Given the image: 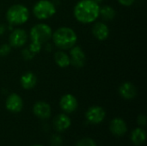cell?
<instances>
[{
  "label": "cell",
  "mask_w": 147,
  "mask_h": 146,
  "mask_svg": "<svg viewBox=\"0 0 147 146\" xmlns=\"http://www.w3.org/2000/svg\"><path fill=\"white\" fill-rule=\"evenodd\" d=\"M100 7L93 0H79L73 8V15L78 22L90 24L99 18Z\"/></svg>",
  "instance_id": "cell-1"
},
{
  "label": "cell",
  "mask_w": 147,
  "mask_h": 146,
  "mask_svg": "<svg viewBox=\"0 0 147 146\" xmlns=\"http://www.w3.org/2000/svg\"><path fill=\"white\" fill-rule=\"evenodd\" d=\"M52 42L59 50H70L78 42V34L75 30L70 27L63 26L53 31Z\"/></svg>",
  "instance_id": "cell-2"
},
{
  "label": "cell",
  "mask_w": 147,
  "mask_h": 146,
  "mask_svg": "<svg viewBox=\"0 0 147 146\" xmlns=\"http://www.w3.org/2000/svg\"><path fill=\"white\" fill-rule=\"evenodd\" d=\"M8 23L11 26H21L25 24L29 17L30 11L26 5L22 3H16L9 7L5 14Z\"/></svg>",
  "instance_id": "cell-3"
},
{
  "label": "cell",
  "mask_w": 147,
  "mask_h": 146,
  "mask_svg": "<svg viewBox=\"0 0 147 146\" xmlns=\"http://www.w3.org/2000/svg\"><path fill=\"white\" fill-rule=\"evenodd\" d=\"M53 35L52 28L44 22H40L34 24L29 31L28 37L30 41L35 42L40 45H44L45 43L50 41Z\"/></svg>",
  "instance_id": "cell-4"
},
{
  "label": "cell",
  "mask_w": 147,
  "mask_h": 146,
  "mask_svg": "<svg viewBox=\"0 0 147 146\" xmlns=\"http://www.w3.org/2000/svg\"><path fill=\"white\" fill-rule=\"evenodd\" d=\"M56 12L57 7L51 0H39L34 3L32 9L34 16L40 21L50 19L56 14Z\"/></svg>",
  "instance_id": "cell-5"
},
{
  "label": "cell",
  "mask_w": 147,
  "mask_h": 146,
  "mask_svg": "<svg viewBox=\"0 0 147 146\" xmlns=\"http://www.w3.org/2000/svg\"><path fill=\"white\" fill-rule=\"evenodd\" d=\"M28 40V34L23 28H13L9 36V44L11 47L21 48Z\"/></svg>",
  "instance_id": "cell-6"
},
{
  "label": "cell",
  "mask_w": 147,
  "mask_h": 146,
  "mask_svg": "<svg viewBox=\"0 0 147 146\" xmlns=\"http://www.w3.org/2000/svg\"><path fill=\"white\" fill-rule=\"evenodd\" d=\"M71 65L75 68H83L86 65V54L83 48L79 46L75 45L70 49L69 52Z\"/></svg>",
  "instance_id": "cell-7"
},
{
  "label": "cell",
  "mask_w": 147,
  "mask_h": 146,
  "mask_svg": "<svg viewBox=\"0 0 147 146\" xmlns=\"http://www.w3.org/2000/svg\"><path fill=\"white\" fill-rule=\"evenodd\" d=\"M106 117V111L100 106H92L88 108L85 113V118L91 124H100Z\"/></svg>",
  "instance_id": "cell-8"
},
{
  "label": "cell",
  "mask_w": 147,
  "mask_h": 146,
  "mask_svg": "<svg viewBox=\"0 0 147 146\" xmlns=\"http://www.w3.org/2000/svg\"><path fill=\"white\" fill-rule=\"evenodd\" d=\"M5 108L10 113H19L23 108V100L18 94L12 93L6 98Z\"/></svg>",
  "instance_id": "cell-9"
},
{
  "label": "cell",
  "mask_w": 147,
  "mask_h": 146,
  "mask_svg": "<svg viewBox=\"0 0 147 146\" xmlns=\"http://www.w3.org/2000/svg\"><path fill=\"white\" fill-rule=\"evenodd\" d=\"M60 108L66 114L73 113L77 110L78 107V102L77 98L71 94H65L61 96L59 100Z\"/></svg>",
  "instance_id": "cell-10"
},
{
  "label": "cell",
  "mask_w": 147,
  "mask_h": 146,
  "mask_svg": "<svg viewBox=\"0 0 147 146\" xmlns=\"http://www.w3.org/2000/svg\"><path fill=\"white\" fill-rule=\"evenodd\" d=\"M91 32L93 36L100 41L106 40L110 34L109 28L104 22H96V21L93 22Z\"/></svg>",
  "instance_id": "cell-11"
},
{
  "label": "cell",
  "mask_w": 147,
  "mask_h": 146,
  "mask_svg": "<svg viewBox=\"0 0 147 146\" xmlns=\"http://www.w3.org/2000/svg\"><path fill=\"white\" fill-rule=\"evenodd\" d=\"M33 113L34 114L41 120H47L50 118L52 114L51 106L43 101L36 102L33 106Z\"/></svg>",
  "instance_id": "cell-12"
},
{
  "label": "cell",
  "mask_w": 147,
  "mask_h": 146,
  "mask_svg": "<svg viewBox=\"0 0 147 146\" xmlns=\"http://www.w3.org/2000/svg\"><path fill=\"white\" fill-rule=\"evenodd\" d=\"M120 96L125 100H132L137 96V88L131 82H124L122 83L118 89Z\"/></svg>",
  "instance_id": "cell-13"
},
{
  "label": "cell",
  "mask_w": 147,
  "mask_h": 146,
  "mask_svg": "<svg viewBox=\"0 0 147 146\" xmlns=\"http://www.w3.org/2000/svg\"><path fill=\"white\" fill-rule=\"evenodd\" d=\"M110 132L116 137H122L127 132V126L125 120L121 118H115L109 125Z\"/></svg>",
  "instance_id": "cell-14"
},
{
  "label": "cell",
  "mask_w": 147,
  "mask_h": 146,
  "mask_svg": "<svg viewBox=\"0 0 147 146\" xmlns=\"http://www.w3.org/2000/svg\"><path fill=\"white\" fill-rule=\"evenodd\" d=\"M38 83L37 76L32 71H27L21 76L20 84L22 89L26 90H30L34 89Z\"/></svg>",
  "instance_id": "cell-15"
},
{
  "label": "cell",
  "mask_w": 147,
  "mask_h": 146,
  "mask_svg": "<svg viewBox=\"0 0 147 146\" xmlns=\"http://www.w3.org/2000/svg\"><path fill=\"white\" fill-rule=\"evenodd\" d=\"M71 125L70 117L65 114H58L53 120V127L58 132H65Z\"/></svg>",
  "instance_id": "cell-16"
},
{
  "label": "cell",
  "mask_w": 147,
  "mask_h": 146,
  "mask_svg": "<svg viewBox=\"0 0 147 146\" xmlns=\"http://www.w3.org/2000/svg\"><path fill=\"white\" fill-rule=\"evenodd\" d=\"M53 59H54L55 64L60 68H66L71 65L70 56L67 52H65V51H63V50L57 51L54 53Z\"/></svg>",
  "instance_id": "cell-17"
},
{
  "label": "cell",
  "mask_w": 147,
  "mask_h": 146,
  "mask_svg": "<svg viewBox=\"0 0 147 146\" xmlns=\"http://www.w3.org/2000/svg\"><path fill=\"white\" fill-rule=\"evenodd\" d=\"M99 16L104 22H109L115 19V17L116 16V11L111 5L106 4L100 7Z\"/></svg>",
  "instance_id": "cell-18"
},
{
  "label": "cell",
  "mask_w": 147,
  "mask_h": 146,
  "mask_svg": "<svg viewBox=\"0 0 147 146\" xmlns=\"http://www.w3.org/2000/svg\"><path fill=\"white\" fill-rule=\"evenodd\" d=\"M146 139V133L143 128H135L131 134V140L135 145H140L145 143Z\"/></svg>",
  "instance_id": "cell-19"
},
{
  "label": "cell",
  "mask_w": 147,
  "mask_h": 146,
  "mask_svg": "<svg viewBox=\"0 0 147 146\" xmlns=\"http://www.w3.org/2000/svg\"><path fill=\"white\" fill-rule=\"evenodd\" d=\"M21 55H22V59H24V60H32L34 58V56H35V54H34L29 49H28V47H25V48H23V49H22V51H21Z\"/></svg>",
  "instance_id": "cell-20"
},
{
  "label": "cell",
  "mask_w": 147,
  "mask_h": 146,
  "mask_svg": "<svg viewBox=\"0 0 147 146\" xmlns=\"http://www.w3.org/2000/svg\"><path fill=\"white\" fill-rule=\"evenodd\" d=\"M12 47L9 43H4L0 46V57H6L11 52Z\"/></svg>",
  "instance_id": "cell-21"
},
{
  "label": "cell",
  "mask_w": 147,
  "mask_h": 146,
  "mask_svg": "<svg viewBox=\"0 0 147 146\" xmlns=\"http://www.w3.org/2000/svg\"><path fill=\"white\" fill-rule=\"evenodd\" d=\"M76 146H96V144L94 139L90 138H84L78 141Z\"/></svg>",
  "instance_id": "cell-22"
},
{
  "label": "cell",
  "mask_w": 147,
  "mask_h": 146,
  "mask_svg": "<svg viewBox=\"0 0 147 146\" xmlns=\"http://www.w3.org/2000/svg\"><path fill=\"white\" fill-rule=\"evenodd\" d=\"M42 45H40V44H38V43H35V42H32L31 41V43L29 44V46H28V49L34 53V54H38V53H40V51H41V49H42Z\"/></svg>",
  "instance_id": "cell-23"
},
{
  "label": "cell",
  "mask_w": 147,
  "mask_h": 146,
  "mask_svg": "<svg viewBox=\"0 0 147 146\" xmlns=\"http://www.w3.org/2000/svg\"><path fill=\"white\" fill-rule=\"evenodd\" d=\"M62 143V138L58 134H53L50 139V144L52 146H61Z\"/></svg>",
  "instance_id": "cell-24"
},
{
  "label": "cell",
  "mask_w": 147,
  "mask_h": 146,
  "mask_svg": "<svg viewBox=\"0 0 147 146\" xmlns=\"http://www.w3.org/2000/svg\"><path fill=\"white\" fill-rule=\"evenodd\" d=\"M137 122L140 126H146V116L145 114H140L138 116Z\"/></svg>",
  "instance_id": "cell-25"
},
{
  "label": "cell",
  "mask_w": 147,
  "mask_h": 146,
  "mask_svg": "<svg viewBox=\"0 0 147 146\" xmlns=\"http://www.w3.org/2000/svg\"><path fill=\"white\" fill-rule=\"evenodd\" d=\"M117 2L122 6L129 7V6H132L136 2V0H117Z\"/></svg>",
  "instance_id": "cell-26"
},
{
  "label": "cell",
  "mask_w": 147,
  "mask_h": 146,
  "mask_svg": "<svg viewBox=\"0 0 147 146\" xmlns=\"http://www.w3.org/2000/svg\"><path fill=\"white\" fill-rule=\"evenodd\" d=\"M43 46H44V47H45V50H46L47 52H52V51H53V44H51L49 41H48V42H47V43H45Z\"/></svg>",
  "instance_id": "cell-27"
},
{
  "label": "cell",
  "mask_w": 147,
  "mask_h": 146,
  "mask_svg": "<svg viewBox=\"0 0 147 146\" xmlns=\"http://www.w3.org/2000/svg\"><path fill=\"white\" fill-rule=\"evenodd\" d=\"M7 28H8V27L4 23H0V36H2L5 34Z\"/></svg>",
  "instance_id": "cell-28"
},
{
  "label": "cell",
  "mask_w": 147,
  "mask_h": 146,
  "mask_svg": "<svg viewBox=\"0 0 147 146\" xmlns=\"http://www.w3.org/2000/svg\"><path fill=\"white\" fill-rule=\"evenodd\" d=\"M93 1H95L96 3H102L103 2V0H93Z\"/></svg>",
  "instance_id": "cell-29"
},
{
  "label": "cell",
  "mask_w": 147,
  "mask_h": 146,
  "mask_svg": "<svg viewBox=\"0 0 147 146\" xmlns=\"http://www.w3.org/2000/svg\"><path fill=\"white\" fill-rule=\"evenodd\" d=\"M32 146H43V145H32Z\"/></svg>",
  "instance_id": "cell-30"
}]
</instances>
